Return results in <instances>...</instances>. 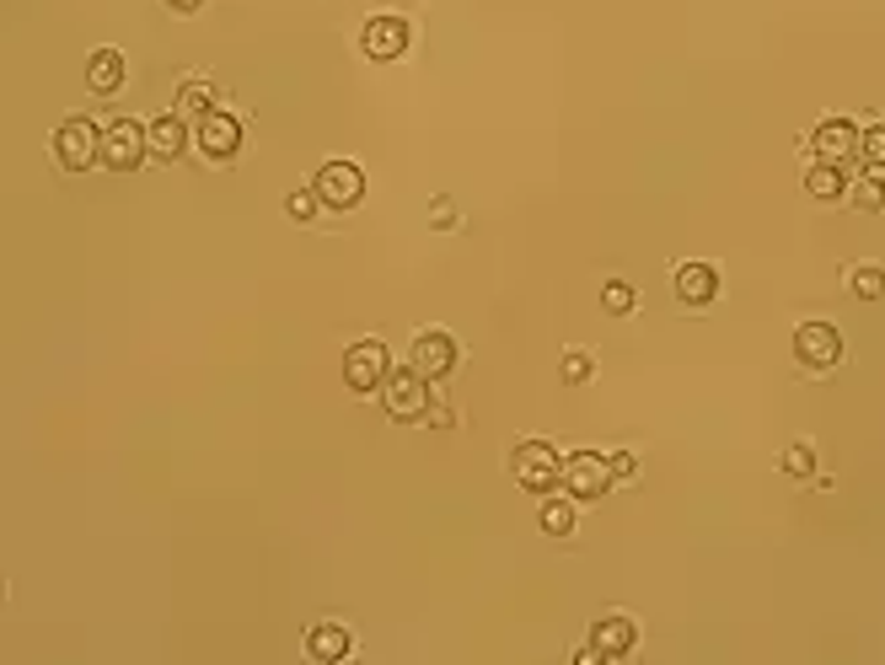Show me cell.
<instances>
[{
    "label": "cell",
    "mask_w": 885,
    "mask_h": 665,
    "mask_svg": "<svg viewBox=\"0 0 885 665\" xmlns=\"http://www.w3.org/2000/svg\"><path fill=\"white\" fill-rule=\"evenodd\" d=\"M387 376H392V355H387L381 338L349 344V355H344V387H349V393H381Z\"/></svg>",
    "instance_id": "cell-3"
},
{
    "label": "cell",
    "mask_w": 885,
    "mask_h": 665,
    "mask_svg": "<svg viewBox=\"0 0 885 665\" xmlns=\"http://www.w3.org/2000/svg\"><path fill=\"white\" fill-rule=\"evenodd\" d=\"M858 123L848 119H822L816 123V135H811V151H816V161H832V167H843V161H854L858 156Z\"/></svg>",
    "instance_id": "cell-12"
},
{
    "label": "cell",
    "mask_w": 885,
    "mask_h": 665,
    "mask_svg": "<svg viewBox=\"0 0 885 665\" xmlns=\"http://www.w3.org/2000/svg\"><path fill=\"white\" fill-rule=\"evenodd\" d=\"M848 199H854L864 215H881L885 210V167H869L858 182H848Z\"/></svg>",
    "instance_id": "cell-20"
},
{
    "label": "cell",
    "mask_w": 885,
    "mask_h": 665,
    "mask_svg": "<svg viewBox=\"0 0 885 665\" xmlns=\"http://www.w3.org/2000/svg\"><path fill=\"white\" fill-rule=\"evenodd\" d=\"M87 87H92L97 97H113V91L123 87V54L119 49H97L92 60H87Z\"/></svg>",
    "instance_id": "cell-17"
},
{
    "label": "cell",
    "mask_w": 885,
    "mask_h": 665,
    "mask_svg": "<svg viewBox=\"0 0 885 665\" xmlns=\"http://www.w3.org/2000/svg\"><path fill=\"white\" fill-rule=\"evenodd\" d=\"M784 473H789V478H811V473H816V446H811V440H794L789 451H784Z\"/></svg>",
    "instance_id": "cell-24"
},
{
    "label": "cell",
    "mask_w": 885,
    "mask_h": 665,
    "mask_svg": "<svg viewBox=\"0 0 885 665\" xmlns=\"http://www.w3.org/2000/svg\"><path fill=\"white\" fill-rule=\"evenodd\" d=\"M408 17H397V11H381V17H370L366 32H360V49H366L370 60H402L408 54Z\"/></svg>",
    "instance_id": "cell-10"
},
{
    "label": "cell",
    "mask_w": 885,
    "mask_h": 665,
    "mask_svg": "<svg viewBox=\"0 0 885 665\" xmlns=\"http://www.w3.org/2000/svg\"><path fill=\"white\" fill-rule=\"evenodd\" d=\"M558 376H564V387H585V381L596 376V360H590L585 349H569V355H564V370H558Z\"/></svg>",
    "instance_id": "cell-25"
},
{
    "label": "cell",
    "mask_w": 885,
    "mask_h": 665,
    "mask_svg": "<svg viewBox=\"0 0 885 665\" xmlns=\"http://www.w3.org/2000/svg\"><path fill=\"white\" fill-rule=\"evenodd\" d=\"M607 461H611V478H617V484L639 478V456H634V451H617V456H607Z\"/></svg>",
    "instance_id": "cell-28"
},
{
    "label": "cell",
    "mask_w": 885,
    "mask_h": 665,
    "mask_svg": "<svg viewBox=\"0 0 885 665\" xmlns=\"http://www.w3.org/2000/svg\"><path fill=\"white\" fill-rule=\"evenodd\" d=\"M381 403H387V414H392L397 424H419V419H429V408H435L429 381L414 365H402V370H392V376L381 381Z\"/></svg>",
    "instance_id": "cell-1"
},
{
    "label": "cell",
    "mask_w": 885,
    "mask_h": 665,
    "mask_svg": "<svg viewBox=\"0 0 885 665\" xmlns=\"http://www.w3.org/2000/svg\"><path fill=\"white\" fill-rule=\"evenodd\" d=\"M854 296H858V301H881V296H885V269H881V264H858V269H854Z\"/></svg>",
    "instance_id": "cell-23"
},
{
    "label": "cell",
    "mask_w": 885,
    "mask_h": 665,
    "mask_svg": "<svg viewBox=\"0 0 885 665\" xmlns=\"http://www.w3.org/2000/svg\"><path fill=\"white\" fill-rule=\"evenodd\" d=\"M858 161H864V167H885V123H869V129L858 135Z\"/></svg>",
    "instance_id": "cell-26"
},
{
    "label": "cell",
    "mask_w": 885,
    "mask_h": 665,
    "mask_svg": "<svg viewBox=\"0 0 885 665\" xmlns=\"http://www.w3.org/2000/svg\"><path fill=\"white\" fill-rule=\"evenodd\" d=\"M510 473H516L520 488L548 494V488H558V478H564V456L553 451L548 440H520L516 451H510Z\"/></svg>",
    "instance_id": "cell-2"
},
{
    "label": "cell",
    "mask_w": 885,
    "mask_h": 665,
    "mask_svg": "<svg viewBox=\"0 0 885 665\" xmlns=\"http://www.w3.org/2000/svg\"><path fill=\"white\" fill-rule=\"evenodd\" d=\"M54 161L64 172H87L92 161H102V129H92L87 119H64L54 129Z\"/></svg>",
    "instance_id": "cell-6"
},
{
    "label": "cell",
    "mask_w": 885,
    "mask_h": 665,
    "mask_svg": "<svg viewBox=\"0 0 885 665\" xmlns=\"http://www.w3.org/2000/svg\"><path fill=\"white\" fill-rule=\"evenodd\" d=\"M408 365H414L425 381H446V376L457 370V338H451V332H440V328L419 332V338L408 344Z\"/></svg>",
    "instance_id": "cell-8"
},
{
    "label": "cell",
    "mask_w": 885,
    "mask_h": 665,
    "mask_svg": "<svg viewBox=\"0 0 885 665\" xmlns=\"http://www.w3.org/2000/svg\"><path fill=\"white\" fill-rule=\"evenodd\" d=\"M146 151H151L156 161H178V156L188 151V119H178V113L151 119L146 123Z\"/></svg>",
    "instance_id": "cell-14"
},
{
    "label": "cell",
    "mask_w": 885,
    "mask_h": 665,
    "mask_svg": "<svg viewBox=\"0 0 885 665\" xmlns=\"http://www.w3.org/2000/svg\"><path fill=\"white\" fill-rule=\"evenodd\" d=\"M306 655L322 665L344 661V655H349V628H344V623H317V628L306 634Z\"/></svg>",
    "instance_id": "cell-16"
},
{
    "label": "cell",
    "mask_w": 885,
    "mask_h": 665,
    "mask_svg": "<svg viewBox=\"0 0 885 665\" xmlns=\"http://www.w3.org/2000/svg\"><path fill=\"white\" fill-rule=\"evenodd\" d=\"M285 210H290V220H317V210H322V199H317V188H296L290 199H285Z\"/></svg>",
    "instance_id": "cell-27"
},
{
    "label": "cell",
    "mask_w": 885,
    "mask_h": 665,
    "mask_svg": "<svg viewBox=\"0 0 885 665\" xmlns=\"http://www.w3.org/2000/svg\"><path fill=\"white\" fill-rule=\"evenodd\" d=\"M205 113H215V87L210 81H188V87L178 91V119L199 123Z\"/></svg>",
    "instance_id": "cell-21"
},
{
    "label": "cell",
    "mask_w": 885,
    "mask_h": 665,
    "mask_svg": "<svg viewBox=\"0 0 885 665\" xmlns=\"http://www.w3.org/2000/svg\"><path fill=\"white\" fill-rule=\"evenodd\" d=\"M146 129L135 119H113L102 129V167H113V172H135L140 161H146Z\"/></svg>",
    "instance_id": "cell-9"
},
{
    "label": "cell",
    "mask_w": 885,
    "mask_h": 665,
    "mask_svg": "<svg viewBox=\"0 0 885 665\" xmlns=\"http://www.w3.org/2000/svg\"><path fill=\"white\" fill-rule=\"evenodd\" d=\"M575 505H580V499H575V494H543V505H537V520H543V532H548V537H569V532H575Z\"/></svg>",
    "instance_id": "cell-18"
},
{
    "label": "cell",
    "mask_w": 885,
    "mask_h": 665,
    "mask_svg": "<svg viewBox=\"0 0 885 665\" xmlns=\"http://www.w3.org/2000/svg\"><path fill=\"white\" fill-rule=\"evenodd\" d=\"M601 306H607L611 317H623V311L639 306V290H634L628 279H607V285H601Z\"/></svg>",
    "instance_id": "cell-22"
},
{
    "label": "cell",
    "mask_w": 885,
    "mask_h": 665,
    "mask_svg": "<svg viewBox=\"0 0 885 665\" xmlns=\"http://www.w3.org/2000/svg\"><path fill=\"white\" fill-rule=\"evenodd\" d=\"M590 644L601 649V661H623V655H634V644H639V623H634L628 612H607V617L590 628Z\"/></svg>",
    "instance_id": "cell-13"
},
{
    "label": "cell",
    "mask_w": 885,
    "mask_h": 665,
    "mask_svg": "<svg viewBox=\"0 0 885 665\" xmlns=\"http://www.w3.org/2000/svg\"><path fill=\"white\" fill-rule=\"evenodd\" d=\"M672 285H676V296H682L687 306H708L714 296H719V274L708 269V264H682Z\"/></svg>",
    "instance_id": "cell-15"
},
{
    "label": "cell",
    "mask_w": 885,
    "mask_h": 665,
    "mask_svg": "<svg viewBox=\"0 0 885 665\" xmlns=\"http://www.w3.org/2000/svg\"><path fill=\"white\" fill-rule=\"evenodd\" d=\"M167 6H172V11H199L205 0H167Z\"/></svg>",
    "instance_id": "cell-29"
},
{
    "label": "cell",
    "mask_w": 885,
    "mask_h": 665,
    "mask_svg": "<svg viewBox=\"0 0 885 665\" xmlns=\"http://www.w3.org/2000/svg\"><path fill=\"white\" fill-rule=\"evenodd\" d=\"M805 193H811V199H822V205H837V199L848 193V178H843V167H832V161H816V167L805 172Z\"/></svg>",
    "instance_id": "cell-19"
},
{
    "label": "cell",
    "mask_w": 885,
    "mask_h": 665,
    "mask_svg": "<svg viewBox=\"0 0 885 665\" xmlns=\"http://www.w3.org/2000/svg\"><path fill=\"white\" fill-rule=\"evenodd\" d=\"M311 188H317V199H322L328 210H355V205L366 199V172H360L355 161H328V167L311 178Z\"/></svg>",
    "instance_id": "cell-7"
},
{
    "label": "cell",
    "mask_w": 885,
    "mask_h": 665,
    "mask_svg": "<svg viewBox=\"0 0 885 665\" xmlns=\"http://www.w3.org/2000/svg\"><path fill=\"white\" fill-rule=\"evenodd\" d=\"M193 140H199V151L210 156V161H231V156L242 151V123H237V113L215 108V113H205V119L193 123Z\"/></svg>",
    "instance_id": "cell-11"
},
{
    "label": "cell",
    "mask_w": 885,
    "mask_h": 665,
    "mask_svg": "<svg viewBox=\"0 0 885 665\" xmlns=\"http://www.w3.org/2000/svg\"><path fill=\"white\" fill-rule=\"evenodd\" d=\"M794 360L811 376H826L832 365L843 360V332L832 328V322H799L794 328Z\"/></svg>",
    "instance_id": "cell-5"
},
{
    "label": "cell",
    "mask_w": 885,
    "mask_h": 665,
    "mask_svg": "<svg viewBox=\"0 0 885 665\" xmlns=\"http://www.w3.org/2000/svg\"><path fill=\"white\" fill-rule=\"evenodd\" d=\"M611 484H617V478H611V461H607L601 451H575V456H564V478H558V488H564V494H575L580 505L601 499Z\"/></svg>",
    "instance_id": "cell-4"
}]
</instances>
